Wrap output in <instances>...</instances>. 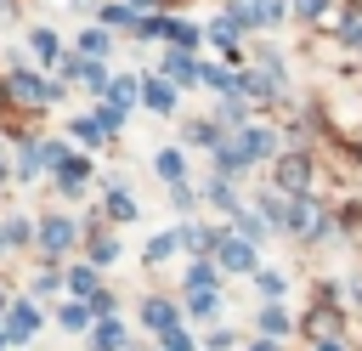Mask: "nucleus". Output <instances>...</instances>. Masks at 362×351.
Segmentation results:
<instances>
[{
	"mask_svg": "<svg viewBox=\"0 0 362 351\" xmlns=\"http://www.w3.org/2000/svg\"><path fill=\"white\" fill-rule=\"evenodd\" d=\"M107 215H113V221H130V215H136V198H130L124 187H107Z\"/></svg>",
	"mask_w": 362,
	"mask_h": 351,
	"instance_id": "nucleus-17",
	"label": "nucleus"
},
{
	"mask_svg": "<svg viewBox=\"0 0 362 351\" xmlns=\"http://www.w3.org/2000/svg\"><path fill=\"white\" fill-rule=\"evenodd\" d=\"M238 238H243V243H260V238H266V221H260L255 209H238Z\"/></svg>",
	"mask_w": 362,
	"mask_h": 351,
	"instance_id": "nucleus-18",
	"label": "nucleus"
},
{
	"mask_svg": "<svg viewBox=\"0 0 362 351\" xmlns=\"http://www.w3.org/2000/svg\"><path fill=\"white\" fill-rule=\"evenodd\" d=\"M102 23L119 28V23H136V11H130V6H102Z\"/></svg>",
	"mask_w": 362,
	"mask_h": 351,
	"instance_id": "nucleus-36",
	"label": "nucleus"
},
{
	"mask_svg": "<svg viewBox=\"0 0 362 351\" xmlns=\"http://www.w3.org/2000/svg\"><path fill=\"white\" fill-rule=\"evenodd\" d=\"M181 243H187L192 255H204V249H215V243H221V232H204V226H181Z\"/></svg>",
	"mask_w": 362,
	"mask_h": 351,
	"instance_id": "nucleus-19",
	"label": "nucleus"
},
{
	"mask_svg": "<svg viewBox=\"0 0 362 351\" xmlns=\"http://www.w3.org/2000/svg\"><path fill=\"white\" fill-rule=\"evenodd\" d=\"M187 294H215V266L209 260H192L187 266Z\"/></svg>",
	"mask_w": 362,
	"mask_h": 351,
	"instance_id": "nucleus-14",
	"label": "nucleus"
},
{
	"mask_svg": "<svg viewBox=\"0 0 362 351\" xmlns=\"http://www.w3.org/2000/svg\"><path fill=\"white\" fill-rule=\"evenodd\" d=\"M90 323H96V317H90V306H79V300L62 311V328H74V334H79V328H90Z\"/></svg>",
	"mask_w": 362,
	"mask_h": 351,
	"instance_id": "nucleus-26",
	"label": "nucleus"
},
{
	"mask_svg": "<svg viewBox=\"0 0 362 351\" xmlns=\"http://www.w3.org/2000/svg\"><path fill=\"white\" fill-rule=\"evenodd\" d=\"M249 351H277V345H272V340H255V345H249Z\"/></svg>",
	"mask_w": 362,
	"mask_h": 351,
	"instance_id": "nucleus-44",
	"label": "nucleus"
},
{
	"mask_svg": "<svg viewBox=\"0 0 362 351\" xmlns=\"http://www.w3.org/2000/svg\"><path fill=\"white\" fill-rule=\"evenodd\" d=\"M40 243H45V255H62V249L74 243V221H68V215H45V221H40Z\"/></svg>",
	"mask_w": 362,
	"mask_h": 351,
	"instance_id": "nucleus-5",
	"label": "nucleus"
},
{
	"mask_svg": "<svg viewBox=\"0 0 362 351\" xmlns=\"http://www.w3.org/2000/svg\"><path fill=\"white\" fill-rule=\"evenodd\" d=\"M187 306H192L198 317H209V311H215V294H187Z\"/></svg>",
	"mask_w": 362,
	"mask_h": 351,
	"instance_id": "nucleus-38",
	"label": "nucleus"
},
{
	"mask_svg": "<svg viewBox=\"0 0 362 351\" xmlns=\"http://www.w3.org/2000/svg\"><path fill=\"white\" fill-rule=\"evenodd\" d=\"M255 283H260V294H266V300H277V294H283V272H255Z\"/></svg>",
	"mask_w": 362,
	"mask_h": 351,
	"instance_id": "nucleus-32",
	"label": "nucleus"
},
{
	"mask_svg": "<svg viewBox=\"0 0 362 351\" xmlns=\"http://www.w3.org/2000/svg\"><path fill=\"white\" fill-rule=\"evenodd\" d=\"M85 176H90V159H62V164H57V187H62V192H79Z\"/></svg>",
	"mask_w": 362,
	"mask_h": 351,
	"instance_id": "nucleus-11",
	"label": "nucleus"
},
{
	"mask_svg": "<svg viewBox=\"0 0 362 351\" xmlns=\"http://www.w3.org/2000/svg\"><path fill=\"white\" fill-rule=\"evenodd\" d=\"M277 187H283V192H294V198H300V192H305V187H311V159H305V153H288V159H283V164H277Z\"/></svg>",
	"mask_w": 362,
	"mask_h": 351,
	"instance_id": "nucleus-3",
	"label": "nucleus"
},
{
	"mask_svg": "<svg viewBox=\"0 0 362 351\" xmlns=\"http://www.w3.org/2000/svg\"><path fill=\"white\" fill-rule=\"evenodd\" d=\"M28 45H34V57H40V62H57V51H62L51 28H34V34H28Z\"/></svg>",
	"mask_w": 362,
	"mask_h": 351,
	"instance_id": "nucleus-15",
	"label": "nucleus"
},
{
	"mask_svg": "<svg viewBox=\"0 0 362 351\" xmlns=\"http://www.w3.org/2000/svg\"><path fill=\"white\" fill-rule=\"evenodd\" d=\"M0 351H6V328H0Z\"/></svg>",
	"mask_w": 362,
	"mask_h": 351,
	"instance_id": "nucleus-47",
	"label": "nucleus"
},
{
	"mask_svg": "<svg viewBox=\"0 0 362 351\" xmlns=\"http://www.w3.org/2000/svg\"><path fill=\"white\" fill-rule=\"evenodd\" d=\"M136 6H153V0H130V11H136Z\"/></svg>",
	"mask_w": 362,
	"mask_h": 351,
	"instance_id": "nucleus-45",
	"label": "nucleus"
},
{
	"mask_svg": "<svg viewBox=\"0 0 362 351\" xmlns=\"http://www.w3.org/2000/svg\"><path fill=\"white\" fill-rule=\"evenodd\" d=\"M170 40H175V51H181V57H192V51H198V28H192V23H170Z\"/></svg>",
	"mask_w": 362,
	"mask_h": 351,
	"instance_id": "nucleus-21",
	"label": "nucleus"
},
{
	"mask_svg": "<svg viewBox=\"0 0 362 351\" xmlns=\"http://www.w3.org/2000/svg\"><path fill=\"white\" fill-rule=\"evenodd\" d=\"M238 91H243V96H272V74H243Z\"/></svg>",
	"mask_w": 362,
	"mask_h": 351,
	"instance_id": "nucleus-23",
	"label": "nucleus"
},
{
	"mask_svg": "<svg viewBox=\"0 0 362 351\" xmlns=\"http://www.w3.org/2000/svg\"><path fill=\"white\" fill-rule=\"evenodd\" d=\"M141 102H147L153 113H170V108H175V85H170V79H147V85H141Z\"/></svg>",
	"mask_w": 362,
	"mask_h": 351,
	"instance_id": "nucleus-10",
	"label": "nucleus"
},
{
	"mask_svg": "<svg viewBox=\"0 0 362 351\" xmlns=\"http://www.w3.org/2000/svg\"><path fill=\"white\" fill-rule=\"evenodd\" d=\"M107 51H113L107 28H85V34H79V57H85V62H96V57H107Z\"/></svg>",
	"mask_w": 362,
	"mask_h": 351,
	"instance_id": "nucleus-12",
	"label": "nucleus"
},
{
	"mask_svg": "<svg viewBox=\"0 0 362 351\" xmlns=\"http://www.w3.org/2000/svg\"><path fill=\"white\" fill-rule=\"evenodd\" d=\"M119 345H124V328H119L113 317H102V323H96V351H119Z\"/></svg>",
	"mask_w": 362,
	"mask_h": 351,
	"instance_id": "nucleus-20",
	"label": "nucleus"
},
{
	"mask_svg": "<svg viewBox=\"0 0 362 351\" xmlns=\"http://www.w3.org/2000/svg\"><path fill=\"white\" fill-rule=\"evenodd\" d=\"M113 255H119V243H113V238H90V260H96V266H107Z\"/></svg>",
	"mask_w": 362,
	"mask_h": 351,
	"instance_id": "nucleus-31",
	"label": "nucleus"
},
{
	"mask_svg": "<svg viewBox=\"0 0 362 351\" xmlns=\"http://www.w3.org/2000/svg\"><path fill=\"white\" fill-rule=\"evenodd\" d=\"M141 323H147L153 334H170V328H181V323H175V306H170V300H147V306H141Z\"/></svg>",
	"mask_w": 362,
	"mask_h": 351,
	"instance_id": "nucleus-8",
	"label": "nucleus"
},
{
	"mask_svg": "<svg viewBox=\"0 0 362 351\" xmlns=\"http://www.w3.org/2000/svg\"><path fill=\"white\" fill-rule=\"evenodd\" d=\"M0 249H6V232H0Z\"/></svg>",
	"mask_w": 362,
	"mask_h": 351,
	"instance_id": "nucleus-48",
	"label": "nucleus"
},
{
	"mask_svg": "<svg viewBox=\"0 0 362 351\" xmlns=\"http://www.w3.org/2000/svg\"><path fill=\"white\" fill-rule=\"evenodd\" d=\"M136 34L141 40H158V34H170V23L164 17H136Z\"/></svg>",
	"mask_w": 362,
	"mask_h": 351,
	"instance_id": "nucleus-30",
	"label": "nucleus"
},
{
	"mask_svg": "<svg viewBox=\"0 0 362 351\" xmlns=\"http://www.w3.org/2000/svg\"><path fill=\"white\" fill-rule=\"evenodd\" d=\"M238 28H243V23H238L232 11H221V17L209 23V40H215V45L226 51V57H238Z\"/></svg>",
	"mask_w": 362,
	"mask_h": 351,
	"instance_id": "nucleus-7",
	"label": "nucleus"
},
{
	"mask_svg": "<svg viewBox=\"0 0 362 351\" xmlns=\"http://www.w3.org/2000/svg\"><path fill=\"white\" fill-rule=\"evenodd\" d=\"M34 328H40V311H34L28 300H17V306L6 311V340H28Z\"/></svg>",
	"mask_w": 362,
	"mask_h": 351,
	"instance_id": "nucleus-6",
	"label": "nucleus"
},
{
	"mask_svg": "<svg viewBox=\"0 0 362 351\" xmlns=\"http://www.w3.org/2000/svg\"><path fill=\"white\" fill-rule=\"evenodd\" d=\"M311 351H345V345H339V340H317Z\"/></svg>",
	"mask_w": 362,
	"mask_h": 351,
	"instance_id": "nucleus-43",
	"label": "nucleus"
},
{
	"mask_svg": "<svg viewBox=\"0 0 362 351\" xmlns=\"http://www.w3.org/2000/svg\"><path fill=\"white\" fill-rule=\"evenodd\" d=\"M79 79H85L96 96H107V68H102V62H85V74H79Z\"/></svg>",
	"mask_w": 362,
	"mask_h": 351,
	"instance_id": "nucleus-27",
	"label": "nucleus"
},
{
	"mask_svg": "<svg viewBox=\"0 0 362 351\" xmlns=\"http://www.w3.org/2000/svg\"><path fill=\"white\" fill-rule=\"evenodd\" d=\"M102 102L124 113V102H136V79H107V96H102Z\"/></svg>",
	"mask_w": 362,
	"mask_h": 351,
	"instance_id": "nucleus-16",
	"label": "nucleus"
},
{
	"mask_svg": "<svg viewBox=\"0 0 362 351\" xmlns=\"http://www.w3.org/2000/svg\"><path fill=\"white\" fill-rule=\"evenodd\" d=\"M260 334H272V340H277V334H288V311L266 306V311H260Z\"/></svg>",
	"mask_w": 362,
	"mask_h": 351,
	"instance_id": "nucleus-22",
	"label": "nucleus"
},
{
	"mask_svg": "<svg viewBox=\"0 0 362 351\" xmlns=\"http://www.w3.org/2000/svg\"><path fill=\"white\" fill-rule=\"evenodd\" d=\"M74 136H79V142H90V147L102 142V130H96V119H74Z\"/></svg>",
	"mask_w": 362,
	"mask_h": 351,
	"instance_id": "nucleus-37",
	"label": "nucleus"
},
{
	"mask_svg": "<svg viewBox=\"0 0 362 351\" xmlns=\"http://www.w3.org/2000/svg\"><path fill=\"white\" fill-rule=\"evenodd\" d=\"M11 91H17L23 102H34V108L62 96V85H45V79H40V74H28V68H17V74H11Z\"/></svg>",
	"mask_w": 362,
	"mask_h": 351,
	"instance_id": "nucleus-2",
	"label": "nucleus"
},
{
	"mask_svg": "<svg viewBox=\"0 0 362 351\" xmlns=\"http://www.w3.org/2000/svg\"><path fill=\"white\" fill-rule=\"evenodd\" d=\"M96 283H102V277H96L90 266H79V272L68 277V289H74V294H96Z\"/></svg>",
	"mask_w": 362,
	"mask_h": 351,
	"instance_id": "nucleus-29",
	"label": "nucleus"
},
{
	"mask_svg": "<svg viewBox=\"0 0 362 351\" xmlns=\"http://www.w3.org/2000/svg\"><path fill=\"white\" fill-rule=\"evenodd\" d=\"M204 345H209V351H226V345H232V328H209V340H204Z\"/></svg>",
	"mask_w": 362,
	"mask_h": 351,
	"instance_id": "nucleus-39",
	"label": "nucleus"
},
{
	"mask_svg": "<svg viewBox=\"0 0 362 351\" xmlns=\"http://www.w3.org/2000/svg\"><path fill=\"white\" fill-rule=\"evenodd\" d=\"M215 272H255V243H243L238 232H221V243H215Z\"/></svg>",
	"mask_w": 362,
	"mask_h": 351,
	"instance_id": "nucleus-1",
	"label": "nucleus"
},
{
	"mask_svg": "<svg viewBox=\"0 0 362 351\" xmlns=\"http://www.w3.org/2000/svg\"><path fill=\"white\" fill-rule=\"evenodd\" d=\"M164 79H170V85H198V62L181 57V51H170V57H164Z\"/></svg>",
	"mask_w": 362,
	"mask_h": 351,
	"instance_id": "nucleus-9",
	"label": "nucleus"
},
{
	"mask_svg": "<svg viewBox=\"0 0 362 351\" xmlns=\"http://www.w3.org/2000/svg\"><path fill=\"white\" fill-rule=\"evenodd\" d=\"M232 17H238L243 28H266V23H277V17H283V0H238V6H232Z\"/></svg>",
	"mask_w": 362,
	"mask_h": 351,
	"instance_id": "nucleus-4",
	"label": "nucleus"
},
{
	"mask_svg": "<svg viewBox=\"0 0 362 351\" xmlns=\"http://www.w3.org/2000/svg\"><path fill=\"white\" fill-rule=\"evenodd\" d=\"M345 45H356V51H362V17H351V23H345Z\"/></svg>",
	"mask_w": 362,
	"mask_h": 351,
	"instance_id": "nucleus-41",
	"label": "nucleus"
},
{
	"mask_svg": "<svg viewBox=\"0 0 362 351\" xmlns=\"http://www.w3.org/2000/svg\"><path fill=\"white\" fill-rule=\"evenodd\" d=\"M175 243H181V226H175V232H158V238L147 243V260H164V255H170Z\"/></svg>",
	"mask_w": 362,
	"mask_h": 351,
	"instance_id": "nucleus-25",
	"label": "nucleus"
},
{
	"mask_svg": "<svg viewBox=\"0 0 362 351\" xmlns=\"http://www.w3.org/2000/svg\"><path fill=\"white\" fill-rule=\"evenodd\" d=\"M322 6H328V0H294V11H300V17H317Z\"/></svg>",
	"mask_w": 362,
	"mask_h": 351,
	"instance_id": "nucleus-42",
	"label": "nucleus"
},
{
	"mask_svg": "<svg viewBox=\"0 0 362 351\" xmlns=\"http://www.w3.org/2000/svg\"><path fill=\"white\" fill-rule=\"evenodd\" d=\"M90 119H96V130H102V136H113V130L124 125V113H119V108H107V102H102V108H96Z\"/></svg>",
	"mask_w": 362,
	"mask_h": 351,
	"instance_id": "nucleus-24",
	"label": "nucleus"
},
{
	"mask_svg": "<svg viewBox=\"0 0 362 351\" xmlns=\"http://www.w3.org/2000/svg\"><path fill=\"white\" fill-rule=\"evenodd\" d=\"M164 340V351H192V334L187 328H170V334H158Z\"/></svg>",
	"mask_w": 362,
	"mask_h": 351,
	"instance_id": "nucleus-35",
	"label": "nucleus"
},
{
	"mask_svg": "<svg viewBox=\"0 0 362 351\" xmlns=\"http://www.w3.org/2000/svg\"><path fill=\"white\" fill-rule=\"evenodd\" d=\"M0 176H6V147H0Z\"/></svg>",
	"mask_w": 362,
	"mask_h": 351,
	"instance_id": "nucleus-46",
	"label": "nucleus"
},
{
	"mask_svg": "<svg viewBox=\"0 0 362 351\" xmlns=\"http://www.w3.org/2000/svg\"><path fill=\"white\" fill-rule=\"evenodd\" d=\"M153 170H158L170 187H181V181H187V164H181V153H175V147H164V153L153 159Z\"/></svg>",
	"mask_w": 362,
	"mask_h": 351,
	"instance_id": "nucleus-13",
	"label": "nucleus"
},
{
	"mask_svg": "<svg viewBox=\"0 0 362 351\" xmlns=\"http://www.w3.org/2000/svg\"><path fill=\"white\" fill-rule=\"evenodd\" d=\"M6 243H28V221H11L6 226Z\"/></svg>",
	"mask_w": 362,
	"mask_h": 351,
	"instance_id": "nucleus-40",
	"label": "nucleus"
},
{
	"mask_svg": "<svg viewBox=\"0 0 362 351\" xmlns=\"http://www.w3.org/2000/svg\"><path fill=\"white\" fill-rule=\"evenodd\" d=\"M34 170H40V142H23V159H17V176L28 181Z\"/></svg>",
	"mask_w": 362,
	"mask_h": 351,
	"instance_id": "nucleus-28",
	"label": "nucleus"
},
{
	"mask_svg": "<svg viewBox=\"0 0 362 351\" xmlns=\"http://www.w3.org/2000/svg\"><path fill=\"white\" fill-rule=\"evenodd\" d=\"M209 198H215V204H221V209H232V215H238V192H232V187H226V181H215V187H209Z\"/></svg>",
	"mask_w": 362,
	"mask_h": 351,
	"instance_id": "nucleus-34",
	"label": "nucleus"
},
{
	"mask_svg": "<svg viewBox=\"0 0 362 351\" xmlns=\"http://www.w3.org/2000/svg\"><path fill=\"white\" fill-rule=\"evenodd\" d=\"M62 159H68V153H62V142H40V164H45V170H57Z\"/></svg>",
	"mask_w": 362,
	"mask_h": 351,
	"instance_id": "nucleus-33",
	"label": "nucleus"
}]
</instances>
